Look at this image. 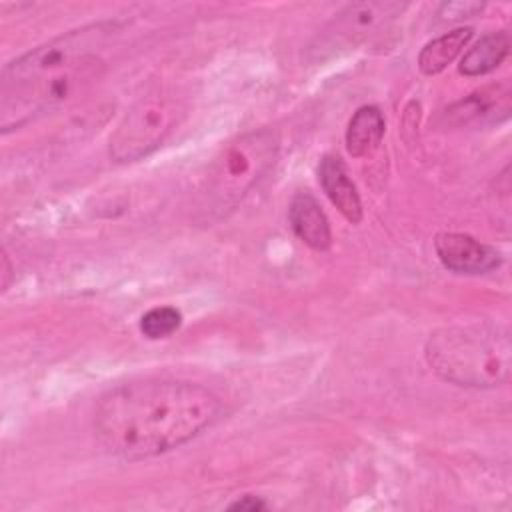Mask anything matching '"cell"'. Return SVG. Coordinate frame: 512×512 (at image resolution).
<instances>
[{"instance_id":"cell-3","label":"cell","mask_w":512,"mask_h":512,"mask_svg":"<svg viewBox=\"0 0 512 512\" xmlns=\"http://www.w3.org/2000/svg\"><path fill=\"white\" fill-rule=\"evenodd\" d=\"M424 354L434 374L456 386L492 388L510 376V336L492 320L446 324L430 334Z\"/></svg>"},{"instance_id":"cell-13","label":"cell","mask_w":512,"mask_h":512,"mask_svg":"<svg viewBox=\"0 0 512 512\" xmlns=\"http://www.w3.org/2000/svg\"><path fill=\"white\" fill-rule=\"evenodd\" d=\"M498 100H508V92H504L502 96H498V88L492 90H478L476 94L468 96L466 100L458 102L450 114L458 116L460 122H468V120H478L484 116H490L492 112H496L498 108Z\"/></svg>"},{"instance_id":"cell-14","label":"cell","mask_w":512,"mask_h":512,"mask_svg":"<svg viewBox=\"0 0 512 512\" xmlns=\"http://www.w3.org/2000/svg\"><path fill=\"white\" fill-rule=\"evenodd\" d=\"M482 8H484V4H480V2H448L442 6V16L450 18V20L462 18V16L468 18V16L482 12Z\"/></svg>"},{"instance_id":"cell-2","label":"cell","mask_w":512,"mask_h":512,"mask_svg":"<svg viewBox=\"0 0 512 512\" xmlns=\"http://www.w3.org/2000/svg\"><path fill=\"white\" fill-rule=\"evenodd\" d=\"M112 22L60 34L4 66L0 76V128L18 130L80 96L104 70Z\"/></svg>"},{"instance_id":"cell-9","label":"cell","mask_w":512,"mask_h":512,"mask_svg":"<svg viewBox=\"0 0 512 512\" xmlns=\"http://www.w3.org/2000/svg\"><path fill=\"white\" fill-rule=\"evenodd\" d=\"M386 122L378 106H362L354 112L346 130V150L352 158L372 156L384 136Z\"/></svg>"},{"instance_id":"cell-7","label":"cell","mask_w":512,"mask_h":512,"mask_svg":"<svg viewBox=\"0 0 512 512\" xmlns=\"http://www.w3.org/2000/svg\"><path fill=\"white\" fill-rule=\"evenodd\" d=\"M288 222L292 232L312 250L324 252L332 246L330 222L318 200L308 192H298L288 206Z\"/></svg>"},{"instance_id":"cell-5","label":"cell","mask_w":512,"mask_h":512,"mask_svg":"<svg viewBox=\"0 0 512 512\" xmlns=\"http://www.w3.org/2000/svg\"><path fill=\"white\" fill-rule=\"evenodd\" d=\"M406 6L398 2H356L346 6L332 28L326 30L328 48L354 46L366 40L374 30L386 26L394 16H398Z\"/></svg>"},{"instance_id":"cell-16","label":"cell","mask_w":512,"mask_h":512,"mask_svg":"<svg viewBox=\"0 0 512 512\" xmlns=\"http://www.w3.org/2000/svg\"><path fill=\"white\" fill-rule=\"evenodd\" d=\"M10 274H12V266H10L8 254L2 252V292H6L10 286Z\"/></svg>"},{"instance_id":"cell-4","label":"cell","mask_w":512,"mask_h":512,"mask_svg":"<svg viewBox=\"0 0 512 512\" xmlns=\"http://www.w3.org/2000/svg\"><path fill=\"white\" fill-rule=\"evenodd\" d=\"M180 114V100L164 88L140 96L110 138L112 160L136 162L154 152L174 130Z\"/></svg>"},{"instance_id":"cell-6","label":"cell","mask_w":512,"mask_h":512,"mask_svg":"<svg viewBox=\"0 0 512 512\" xmlns=\"http://www.w3.org/2000/svg\"><path fill=\"white\" fill-rule=\"evenodd\" d=\"M434 250L442 266L456 274H486L502 262L494 246L460 232H440L434 238Z\"/></svg>"},{"instance_id":"cell-8","label":"cell","mask_w":512,"mask_h":512,"mask_svg":"<svg viewBox=\"0 0 512 512\" xmlns=\"http://www.w3.org/2000/svg\"><path fill=\"white\" fill-rule=\"evenodd\" d=\"M318 180L338 212L348 222L358 224L362 220V202L346 164L338 156H324L318 166Z\"/></svg>"},{"instance_id":"cell-11","label":"cell","mask_w":512,"mask_h":512,"mask_svg":"<svg viewBox=\"0 0 512 512\" xmlns=\"http://www.w3.org/2000/svg\"><path fill=\"white\" fill-rule=\"evenodd\" d=\"M472 36H474V30L470 26H462V28L444 32L442 36L424 44V48L418 54L420 72L426 76L440 74L446 66H450L460 56V52H464Z\"/></svg>"},{"instance_id":"cell-12","label":"cell","mask_w":512,"mask_h":512,"mask_svg":"<svg viewBox=\"0 0 512 512\" xmlns=\"http://www.w3.org/2000/svg\"><path fill=\"white\" fill-rule=\"evenodd\" d=\"M182 324V314L174 306L150 308L140 318V332L150 340H160L174 334Z\"/></svg>"},{"instance_id":"cell-15","label":"cell","mask_w":512,"mask_h":512,"mask_svg":"<svg viewBox=\"0 0 512 512\" xmlns=\"http://www.w3.org/2000/svg\"><path fill=\"white\" fill-rule=\"evenodd\" d=\"M230 508H232V510H250V512H256V510H264V508H266V502H262V500L256 498V496L246 494V496L238 498L236 502H232Z\"/></svg>"},{"instance_id":"cell-1","label":"cell","mask_w":512,"mask_h":512,"mask_svg":"<svg viewBox=\"0 0 512 512\" xmlns=\"http://www.w3.org/2000/svg\"><path fill=\"white\" fill-rule=\"evenodd\" d=\"M220 412V398L200 384L144 378L114 386L98 398L94 434L106 452L144 460L190 442Z\"/></svg>"},{"instance_id":"cell-10","label":"cell","mask_w":512,"mask_h":512,"mask_svg":"<svg viewBox=\"0 0 512 512\" xmlns=\"http://www.w3.org/2000/svg\"><path fill=\"white\" fill-rule=\"evenodd\" d=\"M510 52V36L504 30L488 32L484 34L472 48L464 52L460 58L458 70L464 76H484L492 70H496Z\"/></svg>"}]
</instances>
